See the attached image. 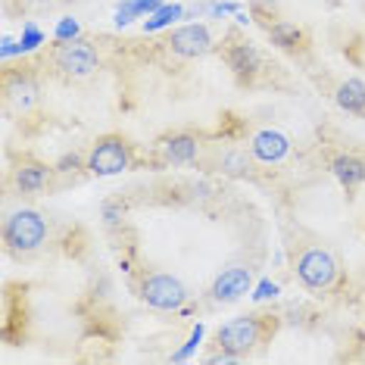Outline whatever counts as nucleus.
Segmentation results:
<instances>
[{
    "instance_id": "nucleus-1",
    "label": "nucleus",
    "mask_w": 365,
    "mask_h": 365,
    "mask_svg": "<svg viewBox=\"0 0 365 365\" xmlns=\"http://www.w3.org/2000/svg\"><path fill=\"white\" fill-rule=\"evenodd\" d=\"M272 331H275L272 315H240V319H231L228 325H222L215 331V344H219V350H225L240 359V356H247L256 344H262Z\"/></svg>"
},
{
    "instance_id": "nucleus-2",
    "label": "nucleus",
    "mask_w": 365,
    "mask_h": 365,
    "mask_svg": "<svg viewBox=\"0 0 365 365\" xmlns=\"http://www.w3.org/2000/svg\"><path fill=\"white\" fill-rule=\"evenodd\" d=\"M51 63L63 72L66 78H88L101 69V56L91 47V41H56L51 51Z\"/></svg>"
},
{
    "instance_id": "nucleus-3",
    "label": "nucleus",
    "mask_w": 365,
    "mask_h": 365,
    "mask_svg": "<svg viewBox=\"0 0 365 365\" xmlns=\"http://www.w3.org/2000/svg\"><path fill=\"white\" fill-rule=\"evenodd\" d=\"M44 237H47V222H44V215L35 212V210L13 212L4 225V240H6V247L16 250V253L38 250V247L44 244Z\"/></svg>"
},
{
    "instance_id": "nucleus-4",
    "label": "nucleus",
    "mask_w": 365,
    "mask_h": 365,
    "mask_svg": "<svg viewBox=\"0 0 365 365\" xmlns=\"http://www.w3.org/2000/svg\"><path fill=\"white\" fill-rule=\"evenodd\" d=\"M131 165V144L122 135H103L88 153V172L91 175H119Z\"/></svg>"
},
{
    "instance_id": "nucleus-5",
    "label": "nucleus",
    "mask_w": 365,
    "mask_h": 365,
    "mask_svg": "<svg viewBox=\"0 0 365 365\" xmlns=\"http://www.w3.org/2000/svg\"><path fill=\"white\" fill-rule=\"evenodd\" d=\"M138 297L153 309H181L187 303V287L181 284L175 275H165V272H150V275L140 278Z\"/></svg>"
},
{
    "instance_id": "nucleus-6",
    "label": "nucleus",
    "mask_w": 365,
    "mask_h": 365,
    "mask_svg": "<svg viewBox=\"0 0 365 365\" xmlns=\"http://www.w3.org/2000/svg\"><path fill=\"white\" fill-rule=\"evenodd\" d=\"M297 278L312 290L331 287L334 278H337L334 256H331L328 250H322V247H306V250L300 253V259H297Z\"/></svg>"
},
{
    "instance_id": "nucleus-7",
    "label": "nucleus",
    "mask_w": 365,
    "mask_h": 365,
    "mask_svg": "<svg viewBox=\"0 0 365 365\" xmlns=\"http://www.w3.org/2000/svg\"><path fill=\"white\" fill-rule=\"evenodd\" d=\"M225 63H228V69L237 76V81H253L256 78V72L262 69V56L259 51L250 44V41H244V38H228V44H225Z\"/></svg>"
},
{
    "instance_id": "nucleus-8",
    "label": "nucleus",
    "mask_w": 365,
    "mask_h": 365,
    "mask_svg": "<svg viewBox=\"0 0 365 365\" xmlns=\"http://www.w3.org/2000/svg\"><path fill=\"white\" fill-rule=\"evenodd\" d=\"M165 47L175 56L194 60V56H203L212 51V38H210V29L206 26H181L165 38Z\"/></svg>"
},
{
    "instance_id": "nucleus-9",
    "label": "nucleus",
    "mask_w": 365,
    "mask_h": 365,
    "mask_svg": "<svg viewBox=\"0 0 365 365\" xmlns=\"http://www.w3.org/2000/svg\"><path fill=\"white\" fill-rule=\"evenodd\" d=\"M250 287H253L250 269H240V265H235V269H225L219 278L212 281V300L215 303H235L244 294H250Z\"/></svg>"
},
{
    "instance_id": "nucleus-10",
    "label": "nucleus",
    "mask_w": 365,
    "mask_h": 365,
    "mask_svg": "<svg viewBox=\"0 0 365 365\" xmlns=\"http://www.w3.org/2000/svg\"><path fill=\"white\" fill-rule=\"evenodd\" d=\"M250 150H253V156L259 163H278V160H284L287 156L290 140H287V135H281V131H275V128H262V131H256L253 135Z\"/></svg>"
},
{
    "instance_id": "nucleus-11",
    "label": "nucleus",
    "mask_w": 365,
    "mask_h": 365,
    "mask_svg": "<svg viewBox=\"0 0 365 365\" xmlns=\"http://www.w3.org/2000/svg\"><path fill=\"white\" fill-rule=\"evenodd\" d=\"M4 94H6V103L16 106V110H29L31 103H35L38 97V88L35 81L29 76H22V72H6V85H4Z\"/></svg>"
},
{
    "instance_id": "nucleus-12",
    "label": "nucleus",
    "mask_w": 365,
    "mask_h": 365,
    "mask_svg": "<svg viewBox=\"0 0 365 365\" xmlns=\"http://www.w3.org/2000/svg\"><path fill=\"white\" fill-rule=\"evenodd\" d=\"M47 181H51V169L44 163H22L16 169V187L22 194H38L47 187Z\"/></svg>"
},
{
    "instance_id": "nucleus-13",
    "label": "nucleus",
    "mask_w": 365,
    "mask_h": 365,
    "mask_svg": "<svg viewBox=\"0 0 365 365\" xmlns=\"http://www.w3.org/2000/svg\"><path fill=\"white\" fill-rule=\"evenodd\" d=\"M331 172H334L337 181H340V185H344L346 190L359 187L362 181H365V163L359 160V156H353V153L337 156V160L331 163Z\"/></svg>"
},
{
    "instance_id": "nucleus-14",
    "label": "nucleus",
    "mask_w": 365,
    "mask_h": 365,
    "mask_svg": "<svg viewBox=\"0 0 365 365\" xmlns=\"http://www.w3.org/2000/svg\"><path fill=\"white\" fill-rule=\"evenodd\" d=\"M334 101H337L340 110H346L353 115H365V85L359 78H346L344 85L337 88Z\"/></svg>"
},
{
    "instance_id": "nucleus-15",
    "label": "nucleus",
    "mask_w": 365,
    "mask_h": 365,
    "mask_svg": "<svg viewBox=\"0 0 365 365\" xmlns=\"http://www.w3.org/2000/svg\"><path fill=\"white\" fill-rule=\"evenodd\" d=\"M269 38L275 47H281V51H300V47H306V31L297 29L294 22H272Z\"/></svg>"
},
{
    "instance_id": "nucleus-16",
    "label": "nucleus",
    "mask_w": 365,
    "mask_h": 365,
    "mask_svg": "<svg viewBox=\"0 0 365 365\" xmlns=\"http://www.w3.org/2000/svg\"><path fill=\"white\" fill-rule=\"evenodd\" d=\"M197 138H190V135H172L169 140L163 144V156L169 163H190L197 156Z\"/></svg>"
},
{
    "instance_id": "nucleus-17",
    "label": "nucleus",
    "mask_w": 365,
    "mask_h": 365,
    "mask_svg": "<svg viewBox=\"0 0 365 365\" xmlns=\"http://www.w3.org/2000/svg\"><path fill=\"white\" fill-rule=\"evenodd\" d=\"M185 16V6H178V4H163L156 13L147 16V22H144V31H160L165 26H172L175 19H181Z\"/></svg>"
},
{
    "instance_id": "nucleus-18",
    "label": "nucleus",
    "mask_w": 365,
    "mask_h": 365,
    "mask_svg": "<svg viewBox=\"0 0 365 365\" xmlns=\"http://www.w3.org/2000/svg\"><path fill=\"white\" fill-rule=\"evenodd\" d=\"M200 340H203V325H197V328H194V334H190V340H187V344H185V346H181V350H178L175 356H172V359H175V362H181V359H187V356H190V353H194V350H197V346H200Z\"/></svg>"
},
{
    "instance_id": "nucleus-19",
    "label": "nucleus",
    "mask_w": 365,
    "mask_h": 365,
    "mask_svg": "<svg viewBox=\"0 0 365 365\" xmlns=\"http://www.w3.org/2000/svg\"><path fill=\"white\" fill-rule=\"evenodd\" d=\"M78 22L76 19H60V26H56V41H76L78 38Z\"/></svg>"
},
{
    "instance_id": "nucleus-20",
    "label": "nucleus",
    "mask_w": 365,
    "mask_h": 365,
    "mask_svg": "<svg viewBox=\"0 0 365 365\" xmlns=\"http://www.w3.org/2000/svg\"><path fill=\"white\" fill-rule=\"evenodd\" d=\"M272 297H278V284L275 281H259V284L253 287V300H272Z\"/></svg>"
},
{
    "instance_id": "nucleus-21",
    "label": "nucleus",
    "mask_w": 365,
    "mask_h": 365,
    "mask_svg": "<svg viewBox=\"0 0 365 365\" xmlns=\"http://www.w3.org/2000/svg\"><path fill=\"white\" fill-rule=\"evenodd\" d=\"M26 4H38V6H44V4H51V0H26Z\"/></svg>"
}]
</instances>
